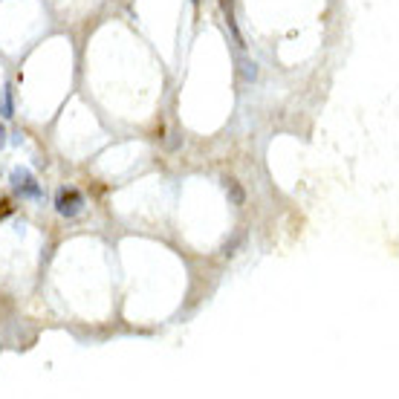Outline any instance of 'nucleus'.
<instances>
[{
    "mask_svg": "<svg viewBox=\"0 0 399 399\" xmlns=\"http://www.w3.org/2000/svg\"><path fill=\"white\" fill-rule=\"evenodd\" d=\"M55 211L61 217H79L84 211V194L79 189H61L55 194Z\"/></svg>",
    "mask_w": 399,
    "mask_h": 399,
    "instance_id": "obj_1",
    "label": "nucleus"
},
{
    "mask_svg": "<svg viewBox=\"0 0 399 399\" xmlns=\"http://www.w3.org/2000/svg\"><path fill=\"white\" fill-rule=\"evenodd\" d=\"M9 182H12V189H15L20 197H32V200L41 197V185L35 182L32 171H27V168H12Z\"/></svg>",
    "mask_w": 399,
    "mask_h": 399,
    "instance_id": "obj_2",
    "label": "nucleus"
},
{
    "mask_svg": "<svg viewBox=\"0 0 399 399\" xmlns=\"http://www.w3.org/2000/svg\"><path fill=\"white\" fill-rule=\"evenodd\" d=\"M223 185H226V194L231 197V203H234V205H243L246 194H243V189H241V182H238V180H231V177H226Z\"/></svg>",
    "mask_w": 399,
    "mask_h": 399,
    "instance_id": "obj_3",
    "label": "nucleus"
},
{
    "mask_svg": "<svg viewBox=\"0 0 399 399\" xmlns=\"http://www.w3.org/2000/svg\"><path fill=\"white\" fill-rule=\"evenodd\" d=\"M0 113H4V116H12V113H15V107H12V87H9V84L0 90Z\"/></svg>",
    "mask_w": 399,
    "mask_h": 399,
    "instance_id": "obj_4",
    "label": "nucleus"
},
{
    "mask_svg": "<svg viewBox=\"0 0 399 399\" xmlns=\"http://www.w3.org/2000/svg\"><path fill=\"white\" fill-rule=\"evenodd\" d=\"M6 142V130H4V125H0V145Z\"/></svg>",
    "mask_w": 399,
    "mask_h": 399,
    "instance_id": "obj_5",
    "label": "nucleus"
}]
</instances>
